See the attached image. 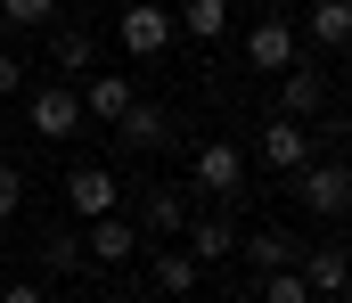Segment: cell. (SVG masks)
<instances>
[{"instance_id": "1", "label": "cell", "mask_w": 352, "mask_h": 303, "mask_svg": "<svg viewBox=\"0 0 352 303\" xmlns=\"http://www.w3.org/2000/svg\"><path fill=\"white\" fill-rule=\"evenodd\" d=\"M287 181H295V205H303L311 221H344V205H352V172L336 164V156H311V164H295Z\"/></svg>"}, {"instance_id": "2", "label": "cell", "mask_w": 352, "mask_h": 303, "mask_svg": "<svg viewBox=\"0 0 352 303\" xmlns=\"http://www.w3.org/2000/svg\"><path fill=\"white\" fill-rule=\"evenodd\" d=\"M173 8H164V0H131V8H123V16H115V41H123V49H131V58H164V49H173Z\"/></svg>"}, {"instance_id": "3", "label": "cell", "mask_w": 352, "mask_h": 303, "mask_svg": "<svg viewBox=\"0 0 352 303\" xmlns=\"http://www.w3.org/2000/svg\"><path fill=\"white\" fill-rule=\"evenodd\" d=\"M188 172H197L205 197H238V189H246V156H238V139H205V148L188 156Z\"/></svg>"}, {"instance_id": "4", "label": "cell", "mask_w": 352, "mask_h": 303, "mask_svg": "<svg viewBox=\"0 0 352 303\" xmlns=\"http://www.w3.org/2000/svg\"><path fill=\"white\" fill-rule=\"evenodd\" d=\"M295 49H303L295 16H263V25H246V66H254V74H278V66H295Z\"/></svg>"}, {"instance_id": "5", "label": "cell", "mask_w": 352, "mask_h": 303, "mask_svg": "<svg viewBox=\"0 0 352 303\" xmlns=\"http://www.w3.org/2000/svg\"><path fill=\"white\" fill-rule=\"evenodd\" d=\"M82 254L98 262V271H123V262L140 254V221H115V213H90V229H82Z\"/></svg>"}, {"instance_id": "6", "label": "cell", "mask_w": 352, "mask_h": 303, "mask_svg": "<svg viewBox=\"0 0 352 303\" xmlns=\"http://www.w3.org/2000/svg\"><path fill=\"white\" fill-rule=\"evenodd\" d=\"M66 205H74V213H115V205H123V181H115V172H107V164H74V172H66Z\"/></svg>"}, {"instance_id": "7", "label": "cell", "mask_w": 352, "mask_h": 303, "mask_svg": "<svg viewBox=\"0 0 352 303\" xmlns=\"http://www.w3.org/2000/svg\"><path fill=\"white\" fill-rule=\"evenodd\" d=\"M115 139H123V148H140V156H148V148H164V139H173V106L131 99L123 115H115Z\"/></svg>"}, {"instance_id": "8", "label": "cell", "mask_w": 352, "mask_h": 303, "mask_svg": "<svg viewBox=\"0 0 352 303\" xmlns=\"http://www.w3.org/2000/svg\"><path fill=\"white\" fill-rule=\"evenodd\" d=\"M254 156H263L270 172H295V164H311V131H303V123H287V115H270L263 139H254Z\"/></svg>"}, {"instance_id": "9", "label": "cell", "mask_w": 352, "mask_h": 303, "mask_svg": "<svg viewBox=\"0 0 352 303\" xmlns=\"http://www.w3.org/2000/svg\"><path fill=\"white\" fill-rule=\"evenodd\" d=\"M320 106H328V82H320L311 66H278V115H287V123H311Z\"/></svg>"}, {"instance_id": "10", "label": "cell", "mask_w": 352, "mask_h": 303, "mask_svg": "<svg viewBox=\"0 0 352 303\" xmlns=\"http://www.w3.org/2000/svg\"><path fill=\"white\" fill-rule=\"evenodd\" d=\"M74 99H82L90 123H115L123 106L140 99V82H131V74H82V91H74Z\"/></svg>"}, {"instance_id": "11", "label": "cell", "mask_w": 352, "mask_h": 303, "mask_svg": "<svg viewBox=\"0 0 352 303\" xmlns=\"http://www.w3.org/2000/svg\"><path fill=\"white\" fill-rule=\"evenodd\" d=\"M25 115H33L41 139H74V131H82V99H74V91H33Z\"/></svg>"}, {"instance_id": "12", "label": "cell", "mask_w": 352, "mask_h": 303, "mask_svg": "<svg viewBox=\"0 0 352 303\" xmlns=\"http://www.w3.org/2000/svg\"><path fill=\"white\" fill-rule=\"evenodd\" d=\"M180 238H188V262H197V271L238 254V229H230V221H197V213H188V221H180Z\"/></svg>"}, {"instance_id": "13", "label": "cell", "mask_w": 352, "mask_h": 303, "mask_svg": "<svg viewBox=\"0 0 352 303\" xmlns=\"http://www.w3.org/2000/svg\"><path fill=\"white\" fill-rule=\"evenodd\" d=\"M303 33H311L320 49H344V41H352V0H311Z\"/></svg>"}, {"instance_id": "14", "label": "cell", "mask_w": 352, "mask_h": 303, "mask_svg": "<svg viewBox=\"0 0 352 303\" xmlns=\"http://www.w3.org/2000/svg\"><path fill=\"white\" fill-rule=\"evenodd\" d=\"M246 262L254 271H287V262H303V246H295V229H254L246 238Z\"/></svg>"}, {"instance_id": "15", "label": "cell", "mask_w": 352, "mask_h": 303, "mask_svg": "<svg viewBox=\"0 0 352 303\" xmlns=\"http://www.w3.org/2000/svg\"><path fill=\"white\" fill-rule=\"evenodd\" d=\"M180 221H188V197H180V189H148V197H140V229L180 238Z\"/></svg>"}, {"instance_id": "16", "label": "cell", "mask_w": 352, "mask_h": 303, "mask_svg": "<svg viewBox=\"0 0 352 303\" xmlns=\"http://www.w3.org/2000/svg\"><path fill=\"white\" fill-rule=\"evenodd\" d=\"M173 25L188 33V41H221V33H230V0H188Z\"/></svg>"}, {"instance_id": "17", "label": "cell", "mask_w": 352, "mask_h": 303, "mask_svg": "<svg viewBox=\"0 0 352 303\" xmlns=\"http://www.w3.org/2000/svg\"><path fill=\"white\" fill-rule=\"evenodd\" d=\"M295 271H303V287H311V295H344V246H320V254H311V262H295Z\"/></svg>"}, {"instance_id": "18", "label": "cell", "mask_w": 352, "mask_h": 303, "mask_svg": "<svg viewBox=\"0 0 352 303\" xmlns=\"http://www.w3.org/2000/svg\"><path fill=\"white\" fill-rule=\"evenodd\" d=\"M148 279H156L164 295H197V262H188V254H173V246H164V254L148 262Z\"/></svg>"}, {"instance_id": "19", "label": "cell", "mask_w": 352, "mask_h": 303, "mask_svg": "<svg viewBox=\"0 0 352 303\" xmlns=\"http://www.w3.org/2000/svg\"><path fill=\"white\" fill-rule=\"evenodd\" d=\"M263 303H320L311 287H303V271L287 262V271H263Z\"/></svg>"}, {"instance_id": "20", "label": "cell", "mask_w": 352, "mask_h": 303, "mask_svg": "<svg viewBox=\"0 0 352 303\" xmlns=\"http://www.w3.org/2000/svg\"><path fill=\"white\" fill-rule=\"evenodd\" d=\"M90 58H98L90 33H58V66H66V74H90Z\"/></svg>"}, {"instance_id": "21", "label": "cell", "mask_w": 352, "mask_h": 303, "mask_svg": "<svg viewBox=\"0 0 352 303\" xmlns=\"http://www.w3.org/2000/svg\"><path fill=\"white\" fill-rule=\"evenodd\" d=\"M0 16L33 33V25H50V16H58V0H0Z\"/></svg>"}, {"instance_id": "22", "label": "cell", "mask_w": 352, "mask_h": 303, "mask_svg": "<svg viewBox=\"0 0 352 303\" xmlns=\"http://www.w3.org/2000/svg\"><path fill=\"white\" fill-rule=\"evenodd\" d=\"M16 205H25V172H16V164L0 156V229L16 221Z\"/></svg>"}, {"instance_id": "23", "label": "cell", "mask_w": 352, "mask_h": 303, "mask_svg": "<svg viewBox=\"0 0 352 303\" xmlns=\"http://www.w3.org/2000/svg\"><path fill=\"white\" fill-rule=\"evenodd\" d=\"M41 254H50V271H74V262H82V238H74V229H50Z\"/></svg>"}, {"instance_id": "24", "label": "cell", "mask_w": 352, "mask_h": 303, "mask_svg": "<svg viewBox=\"0 0 352 303\" xmlns=\"http://www.w3.org/2000/svg\"><path fill=\"white\" fill-rule=\"evenodd\" d=\"M0 303H50V287H0Z\"/></svg>"}, {"instance_id": "25", "label": "cell", "mask_w": 352, "mask_h": 303, "mask_svg": "<svg viewBox=\"0 0 352 303\" xmlns=\"http://www.w3.org/2000/svg\"><path fill=\"white\" fill-rule=\"evenodd\" d=\"M16 82H25V66H16V58L0 49V91H16Z\"/></svg>"}, {"instance_id": "26", "label": "cell", "mask_w": 352, "mask_h": 303, "mask_svg": "<svg viewBox=\"0 0 352 303\" xmlns=\"http://www.w3.org/2000/svg\"><path fill=\"white\" fill-rule=\"evenodd\" d=\"M98 303H131V295H98Z\"/></svg>"}]
</instances>
